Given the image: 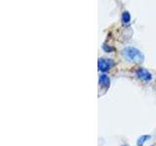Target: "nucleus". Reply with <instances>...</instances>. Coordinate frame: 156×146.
<instances>
[{
    "label": "nucleus",
    "mask_w": 156,
    "mask_h": 146,
    "mask_svg": "<svg viewBox=\"0 0 156 146\" xmlns=\"http://www.w3.org/2000/svg\"><path fill=\"white\" fill-rule=\"evenodd\" d=\"M122 55L125 57L126 60L132 62H143L144 60V57L140 50L133 47H127L123 49Z\"/></svg>",
    "instance_id": "nucleus-1"
},
{
    "label": "nucleus",
    "mask_w": 156,
    "mask_h": 146,
    "mask_svg": "<svg viewBox=\"0 0 156 146\" xmlns=\"http://www.w3.org/2000/svg\"><path fill=\"white\" fill-rule=\"evenodd\" d=\"M130 21H131V16H130L129 12H124L122 14V22L124 23H129Z\"/></svg>",
    "instance_id": "nucleus-6"
},
{
    "label": "nucleus",
    "mask_w": 156,
    "mask_h": 146,
    "mask_svg": "<svg viewBox=\"0 0 156 146\" xmlns=\"http://www.w3.org/2000/svg\"><path fill=\"white\" fill-rule=\"evenodd\" d=\"M136 75L138 76L139 79H140L141 81H144V82H149L152 79V75L151 73L148 72L144 68H139L138 70L136 71Z\"/></svg>",
    "instance_id": "nucleus-3"
},
{
    "label": "nucleus",
    "mask_w": 156,
    "mask_h": 146,
    "mask_svg": "<svg viewBox=\"0 0 156 146\" xmlns=\"http://www.w3.org/2000/svg\"><path fill=\"white\" fill-rule=\"evenodd\" d=\"M114 65V62L112 60H108V58H105L101 57L98 61V66H99V69L102 72H106L107 70H109L110 68Z\"/></svg>",
    "instance_id": "nucleus-2"
},
{
    "label": "nucleus",
    "mask_w": 156,
    "mask_h": 146,
    "mask_svg": "<svg viewBox=\"0 0 156 146\" xmlns=\"http://www.w3.org/2000/svg\"><path fill=\"white\" fill-rule=\"evenodd\" d=\"M104 50L105 52H111V51H113L114 50V48H112V47H107V45H104Z\"/></svg>",
    "instance_id": "nucleus-7"
},
{
    "label": "nucleus",
    "mask_w": 156,
    "mask_h": 146,
    "mask_svg": "<svg viewBox=\"0 0 156 146\" xmlns=\"http://www.w3.org/2000/svg\"><path fill=\"white\" fill-rule=\"evenodd\" d=\"M149 138H150V135H147V134L141 135V136H140V138L138 139V141H136V144H138V146H143L145 141L147 139H149Z\"/></svg>",
    "instance_id": "nucleus-5"
},
{
    "label": "nucleus",
    "mask_w": 156,
    "mask_h": 146,
    "mask_svg": "<svg viewBox=\"0 0 156 146\" xmlns=\"http://www.w3.org/2000/svg\"><path fill=\"white\" fill-rule=\"evenodd\" d=\"M100 84L101 86L102 87H105V88H108L109 85H110V79H109V77L104 74V75H101L100 77Z\"/></svg>",
    "instance_id": "nucleus-4"
}]
</instances>
